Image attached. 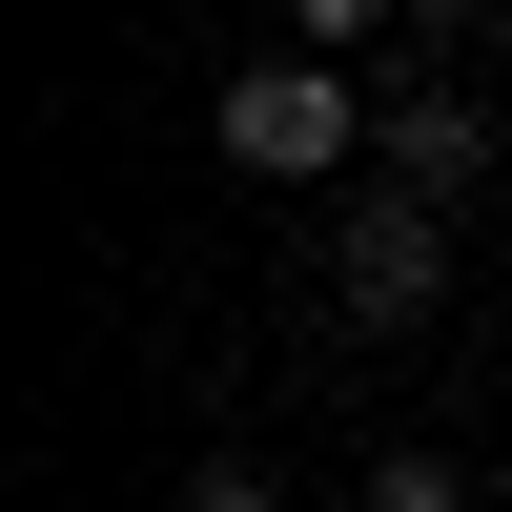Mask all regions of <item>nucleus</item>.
Returning <instances> with one entry per match:
<instances>
[{
	"label": "nucleus",
	"mask_w": 512,
	"mask_h": 512,
	"mask_svg": "<svg viewBox=\"0 0 512 512\" xmlns=\"http://www.w3.org/2000/svg\"><path fill=\"white\" fill-rule=\"evenodd\" d=\"M369 123H390V103H349V82H328V62H246L226 103H205V144H226L246 185H328V164H349Z\"/></svg>",
	"instance_id": "obj_1"
},
{
	"label": "nucleus",
	"mask_w": 512,
	"mask_h": 512,
	"mask_svg": "<svg viewBox=\"0 0 512 512\" xmlns=\"http://www.w3.org/2000/svg\"><path fill=\"white\" fill-rule=\"evenodd\" d=\"M349 328H431V287H451V205H410V185H369L349 205Z\"/></svg>",
	"instance_id": "obj_2"
},
{
	"label": "nucleus",
	"mask_w": 512,
	"mask_h": 512,
	"mask_svg": "<svg viewBox=\"0 0 512 512\" xmlns=\"http://www.w3.org/2000/svg\"><path fill=\"white\" fill-rule=\"evenodd\" d=\"M369 144H390V185H410V205H451V185H472V164H492V123H472V103H451V82H431V103H390V123H369Z\"/></svg>",
	"instance_id": "obj_3"
},
{
	"label": "nucleus",
	"mask_w": 512,
	"mask_h": 512,
	"mask_svg": "<svg viewBox=\"0 0 512 512\" xmlns=\"http://www.w3.org/2000/svg\"><path fill=\"white\" fill-rule=\"evenodd\" d=\"M349 512H451V451H390V472H369Z\"/></svg>",
	"instance_id": "obj_4"
},
{
	"label": "nucleus",
	"mask_w": 512,
	"mask_h": 512,
	"mask_svg": "<svg viewBox=\"0 0 512 512\" xmlns=\"http://www.w3.org/2000/svg\"><path fill=\"white\" fill-rule=\"evenodd\" d=\"M185 512H287V492L267 472H185Z\"/></svg>",
	"instance_id": "obj_5"
},
{
	"label": "nucleus",
	"mask_w": 512,
	"mask_h": 512,
	"mask_svg": "<svg viewBox=\"0 0 512 512\" xmlns=\"http://www.w3.org/2000/svg\"><path fill=\"white\" fill-rule=\"evenodd\" d=\"M287 21H308V41H369V21H390V0H287Z\"/></svg>",
	"instance_id": "obj_6"
}]
</instances>
